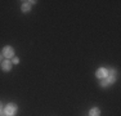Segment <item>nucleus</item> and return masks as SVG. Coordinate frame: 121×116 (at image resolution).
<instances>
[{"mask_svg": "<svg viewBox=\"0 0 121 116\" xmlns=\"http://www.w3.org/2000/svg\"><path fill=\"white\" fill-rule=\"evenodd\" d=\"M0 63H1V54H0Z\"/></svg>", "mask_w": 121, "mask_h": 116, "instance_id": "11", "label": "nucleus"}, {"mask_svg": "<svg viewBox=\"0 0 121 116\" xmlns=\"http://www.w3.org/2000/svg\"><path fill=\"white\" fill-rule=\"evenodd\" d=\"M21 9H22V12H25V13H27V12H30V10H31V5L28 4V3H25V4H22Z\"/></svg>", "mask_w": 121, "mask_h": 116, "instance_id": "6", "label": "nucleus"}, {"mask_svg": "<svg viewBox=\"0 0 121 116\" xmlns=\"http://www.w3.org/2000/svg\"><path fill=\"white\" fill-rule=\"evenodd\" d=\"M1 68H3V71H4V72L10 71V68H12V63H10V61L9 59H5L4 62L1 63Z\"/></svg>", "mask_w": 121, "mask_h": 116, "instance_id": "4", "label": "nucleus"}, {"mask_svg": "<svg viewBox=\"0 0 121 116\" xmlns=\"http://www.w3.org/2000/svg\"><path fill=\"white\" fill-rule=\"evenodd\" d=\"M13 63H14V65H17V63H19V58H17V57H13Z\"/></svg>", "mask_w": 121, "mask_h": 116, "instance_id": "9", "label": "nucleus"}, {"mask_svg": "<svg viewBox=\"0 0 121 116\" xmlns=\"http://www.w3.org/2000/svg\"><path fill=\"white\" fill-rule=\"evenodd\" d=\"M3 112V104H1V102H0V114Z\"/></svg>", "mask_w": 121, "mask_h": 116, "instance_id": "10", "label": "nucleus"}, {"mask_svg": "<svg viewBox=\"0 0 121 116\" xmlns=\"http://www.w3.org/2000/svg\"><path fill=\"white\" fill-rule=\"evenodd\" d=\"M100 85L102 86H108V81L106 79H100Z\"/></svg>", "mask_w": 121, "mask_h": 116, "instance_id": "8", "label": "nucleus"}, {"mask_svg": "<svg viewBox=\"0 0 121 116\" xmlns=\"http://www.w3.org/2000/svg\"><path fill=\"white\" fill-rule=\"evenodd\" d=\"M1 54H3V56H4L5 58H7V59H9V58H13V57H14V49L12 48V46L7 45V46H4V48H3Z\"/></svg>", "mask_w": 121, "mask_h": 116, "instance_id": "1", "label": "nucleus"}, {"mask_svg": "<svg viewBox=\"0 0 121 116\" xmlns=\"http://www.w3.org/2000/svg\"><path fill=\"white\" fill-rule=\"evenodd\" d=\"M106 80L108 81V85H111V84H113L115 81H116V77H115V75H107Z\"/></svg>", "mask_w": 121, "mask_h": 116, "instance_id": "7", "label": "nucleus"}, {"mask_svg": "<svg viewBox=\"0 0 121 116\" xmlns=\"http://www.w3.org/2000/svg\"><path fill=\"white\" fill-rule=\"evenodd\" d=\"M100 115V110L98 107H93V108L89 111V116H99Z\"/></svg>", "mask_w": 121, "mask_h": 116, "instance_id": "5", "label": "nucleus"}, {"mask_svg": "<svg viewBox=\"0 0 121 116\" xmlns=\"http://www.w3.org/2000/svg\"><path fill=\"white\" fill-rule=\"evenodd\" d=\"M4 112H5V115H7V116H13L17 112V106L14 103H9L8 106H5Z\"/></svg>", "mask_w": 121, "mask_h": 116, "instance_id": "2", "label": "nucleus"}, {"mask_svg": "<svg viewBox=\"0 0 121 116\" xmlns=\"http://www.w3.org/2000/svg\"><path fill=\"white\" fill-rule=\"evenodd\" d=\"M107 75H108V72H107V68H99L98 71L95 72V76L98 77V79H106L107 77Z\"/></svg>", "mask_w": 121, "mask_h": 116, "instance_id": "3", "label": "nucleus"}]
</instances>
